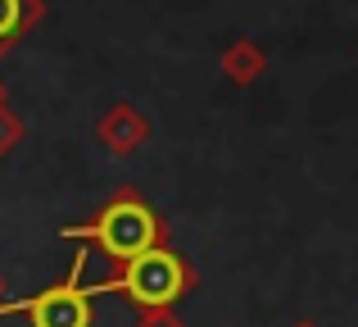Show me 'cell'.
Returning a JSON list of instances; mask_svg holds the SVG:
<instances>
[{
    "instance_id": "1",
    "label": "cell",
    "mask_w": 358,
    "mask_h": 327,
    "mask_svg": "<svg viewBox=\"0 0 358 327\" xmlns=\"http://www.w3.org/2000/svg\"><path fill=\"white\" fill-rule=\"evenodd\" d=\"M59 237L69 241H87V246H96L105 259H114V264H127V259L145 255L150 246H164L168 241V228L164 218H159L155 209H150L145 200H141L136 191H114L105 204H100L96 214H91L87 223H78V228H64Z\"/></svg>"
},
{
    "instance_id": "2",
    "label": "cell",
    "mask_w": 358,
    "mask_h": 327,
    "mask_svg": "<svg viewBox=\"0 0 358 327\" xmlns=\"http://www.w3.org/2000/svg\"><path fill=\"white\" fill-rule=\"evenodd\" d=\"M91 286H96V295L118 291L122 300L136 305V309H155V305H177L186 291H191L195 286V268L164 241V246H150L145 255L118 264L114 277L91 282Z\"/></svg>"
},
{
    "instance_id": "3",
    "label": "cell",
    "mask_w": 358,
    "mask_h": 327,
    "mask_svg": "<svg viewBox=\"0 0 358 327\" xmlns=\"http://www.w3.org/2000/svg\"><path fill=\"white\" fill-rule=\"evenodd\" d=\"M82 264H87V250L73 259L64 282L23 295V300H0V319L23 314L32 327H91L96 323V286H82Z\"/></svg>"
},
{
    "instance_id": "4",
    "label": "cell",
    "mask_w": 358,
    "mask_h": 327,
    "mask_svg": "<svg viewBox=\"0 0 358 327\" xmlns=\"http://www.w3.org/2000/svg\"><path fill=\"white\" fill-rule=\"evenodd\" d=\"M150 118H145V109H136V105H127V100H118V105H109L105 114H100V123H96V141L105 146L114 160H127V155H136L141 146L150 141Z\"/></svg>"
},
{
    "instance_id": "5",
    "label": "cell",
    "mask_w": 358,
    "mask_h": 327,
    "mask_svg": "<svg viewBox=\"0 0 358 327\" xmlns=\"http://www.w3.org/2000/svg\"><path fill=\"white\" fill-rule=\"evenodd\" d=\"M218 73L231 82V87H254V82L268 73V55H263L259 41H250V36H236L231 46H222Z\"/></svg>"
},
{
    "instance_id": "6",
    "label": "cell",
    "mask_w": 358,
    "mask_h": 327,
    "mask_svg": "<svg viewBox=\"0 0 358 327\" xmlns=\"http://www.w3.org/2000/svg\"><path fill=\"white\" fill-rule=\"evenodd\" d=\"M41 18H45V0H0V60H5L27 32H36Z\"/></svg>"
},
{
    "instance_id": "7",
    "label": "cell",
    "mask_w": 358,
    "mask_h": 327,
    "mask_svg": "<svg viewBox=\"0 0 358 327\" xmlns=\"http://www.w3.org/2000/svg\"><path fill=\"white\" fill-rule=\"evenodd\" d=\"M23 137H27L23 118H18L9 105H0V160H5V155H14L18 146H23Z\"/></svg>"
},
{
    "instance_id": "8",
    "label": "cell",
    "mask_w": 358,
    "mask_h": 327,
    "mask_svg": "<svg viewBox=\"0 0 358 327\" xmlns=\"http://www.w3.org/2000/svg\"><path fill=\"white\" fill-rule=\"evenodd\" d=\"M136 327H186V319L173 305H155V309H136Z\"/></svg>"
},
{
    "instance_id": "9",
    "label": "cell",
    "mask_w": 358,
    "mask_h": 327,
    "mask_svg": "<svg viewBox=\"0 0 358 327\" xmlns=\"http://www.w3.org/2000/svg\"><path fill=\"white\" fill-rule=\"evenodd\" d=\"M0 105H9V87H5V82H0Z\"/></svg>"
},
{
    "instance_id": "10",
    "label": "cell",
    "mask_w": 358,
    "mask_h": 327,
    "mask_svg": "<svg viewBox=\"0 0 358 327\" xmlns=\"http://www.w3.org/2000/svg\"><path fill=\"white\" fill-rule=\"evenodd\" d=\"M0 300H5V277H0Z\"/></svg>"
},
{
    "instance_id": "11",
    "label": "cell",
    "mask_w": 358,
    "mask_h": 327,
    "mask_svg": "<svg viewBox=\"0 0 358 327\" xmlns=\"http://www.w3.org/2000/svg\"><path fill=\"white\" fill-rule=\"evenodd\" d=\"M299 327H308V323H299Z\"/></svg>"
}]
</instances>
